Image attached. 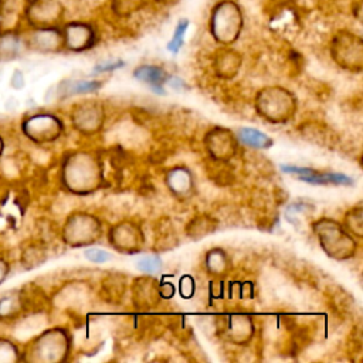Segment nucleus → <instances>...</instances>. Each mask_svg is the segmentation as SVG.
I'll list each match as a JSON object with an SVG mask.
<instances>
[{
  "mask_svg": "<svg viewBox=\"0 0 363 363\" xmlns=\"http://www.w3.org/2000/svg\"><path fill=\"white\" fill-rule=\"evenodd\" d=\"M242 13L235 1L221 0L213 7L210 30L217 41L223 44L234 43L242 30Z\"/></svg>",
  "mask_w": 363,
  "mask_h": 363,
  "instance_id": "f257e3e1",
  "label": "nucleus"
},
{
  "mask_svg": "<svg viewBox=\"0 0 363 363\" xmlns=\"http://www.w3.org/2000/svg\"><path fill=\"white\" fill-rule=\"evenodd\" d=\"M335 61L347 69H360L363 58L362 38L350 31H339L332 41Z\"/></svg>",
  "mask_w": 363,
  "mask_h": 363,
  "instance_id": "f03ea898",
  "label": "nucleus"
},
{
  "mask_svg": "<svg viewBox=\"0 0 363 363\" xmlns=\"http://www.w3.org/2000/svg\"><path fill=\"white\" fill-rule=\"evenodd\" d=\"M64 40L67 47L74 51H82L92 47L95 41V30L91 24L75 21L65 27L64 30Z\"/></svg>",
  "mask_w": 363,
  "mask_h": 363,
  "instance_id": "7ed1b4c3",
  "label": "nucleus"
},
{
  "mask_svg": "<svg viewBox=\"0 0 363 363\" xmlns=\"http://www.w3.org/2000/svg\"><path fill=\"white\" fill-rule=\"evenodd\" d=\"M282 170L286 173L298 174V179L312 183V184H350L352 179L345 174L337 173H319L313 169L298 167V166H282Z\"/></svg>",
  "mask_w": 363,
  "mask_h": 363,
  "instance_id": "20e7f679",
  "label": "nucleus"
},
{
  "mask_svg": "<svg viewBox=\"0 0 363 363\" xmlns=\"http://www.w3.org/2000/svg\"><path fill=\"white\" fill-rule=\"evenodd\" d=\"M135 78L149 84L156 92H163V84L167 81V74L156 65H140L133 71Z\"/></svg>",
  "mask_w": 363,
  "mask_h": 363,
  "instance_id": "39448f33",
  "label": "nucleus"
},
{
  "mask_svg": "<svg viewBox=\"0 0 363 363\" xmlns=\"http://www.w3.org/2000/svg\"><path fill=\"white\" fill-rule=\"evenodd\" d=\"M238 139L247 146H252V147L265 149L272 145V140L265 133L252 128H241L238 130Z\"/></svg>",
  "mask_w": 363,
  "mask_h": 363,
  "instance_id": "423d86ee",
  "label": "nucleus"
},
{
  "mask_svg": "<svg viewBox=\"0 0 363 363\" xmlns=\"http://www.w3.org/2000/svg\"><path fill=\"white\" fill-rule=\"evenodd\" d=\"M33 40L38 48L54 50L61 43V34L55 28H41L34 34Z\"/></svg>",
  "mask_w": 363,
  "mask_h": 363,
  "instance_id": "0eeeda50",
  "label": "nucleus"
},
{
  "mask_svg": "<svg viewBox=\"0 0 363 363\" xmlns=\"http://www.w3.org/2000/svg\"><path fill=\"white\" fill-rule=\"evenodd\" d=\"M189 27V21L187 20H180L176 26L173 38L170 40V43L167 44V50L172 52H177L180 50V47L183 45V40H184V34L187 31Z\"/></svg>",
  "mask_w": 363,
  "mask_h": 363,
  "instance_id": "6e6552de",
  "label": "nucleus"
},
{
  "mask_svg": "<svg viewBox=\"0 0 363 363\" xmlns=\"http://www.w3.org/2000/svg\"><path fill=\"white\" fill-rule=\"evenodd\" d=\"M145 0H112V9L118 14H130L143 6Z\"/></svg>",
  "mask_w": 363,
  "mask_h": 363,
  "instance_id": "1a4fd4ad",
  "label": "nucleus"
},
{
  "mask_svg": "<svg viewBox=\"0 0 363 363\" xmlns=\"http://www.w3.org/2000/svg\"><path fill=\"white\" fill-rule=\"evenodd\" d=\"M136 267L143 272H152L160 267V262L156 257H145L138 262Z\"/></svg>",
  "mask_w": 363,
  "mask_h": 363,
  "instance_id": "9d476101",
  "label": "nucleus"
},
{
  "mask_svg": "<svg viewBox=\"0 0 363 363\" xmlns=\"http://www.w3.org/2000/svg\"><path fill=\"white\" fill-rule=\"evenodd\" d=\"M101 86L98 81H79L72 86V92H91L96 91Z\"/></svg>",
  "mask_w": 363,
  "mask_h": 363,
  "instance_id": "9b49d317",
  "label": "nucleus"
},
{
  "mask_svg": "<svg viewBox=\"0 0 363 363\" xmlns=\"http://www.w3.org/2000/svg\"><path fill=\"white\" fill-rule=\"evenodd\" d=\"M85 255L89 261L92 262H105L106 259H109V254L104 250H96V248H92V250H86L85 251Z\"/></svg>",
  "mask_w": 363,
  "mask_h": 363,
  "instance_id": "f8f14e48",
  "label": "nucleus"
},
{
  "mask_svg": "<svg viewBox=\"0 0 363 363\" xmlns=\"http://www.w3.org/2000/svg\"><path fill=\"white\" fill-rule=\"evenodd\" d=\"M123 65V61H115V62H105V64H99L95 67V72H106V71H112L116 69L119 67Z\"/></svg>",
  "mask_w": 363,
  "mask_h": 363,
  "instance_id": "ddd939ff",
  "label": "nucleus"
}]
</instances>
